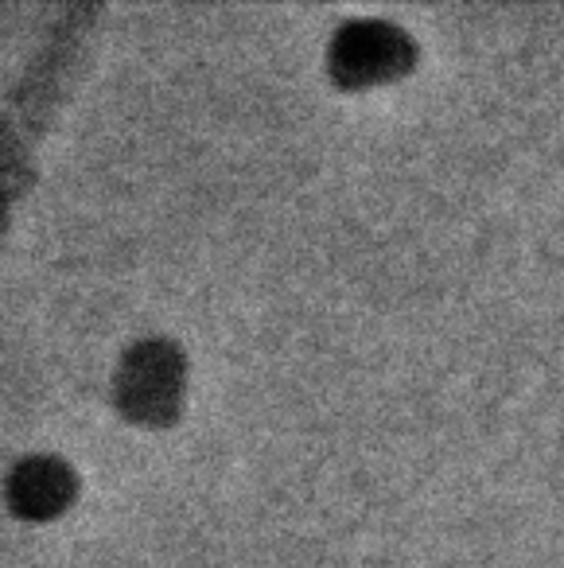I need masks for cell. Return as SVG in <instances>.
Returning <instances> with one entry per match:
<instances>
[{"mask_svg": "<svg viewBox=\"0 0 564 568\" xmlns=\"http://www.w3.org/2000/svg\"><path fill=\"white\" fill-rule=\"evenodd\" d=\"M137 366L125 374V382L133 389H129V402H133V409H164L168 402H172L175 394V371L168 366V358H172V351L164 347H141L137 351Z\"/></svg>", "mask_w": 564, "mask_h": 568, "instance_id": "obj_3", "label": "cell"}, {"mask_svg": "<svg viewBox=\"0 0 564 568\" xmlns=\"http://www.w3.org/2000/svg\"><path fill=\"white\" fill-rule=\"evenodd\" d=\"M401 51H405V40H401L397 28L362 20V24L343 28L335 43V63L351 79H370V74L390 71V63H397Z\"/></svg>", "mask_w": 564, "mask_h": 568, "instance_id": "obj_1", "label": "cell"}, {"mask_svg": "<svg viewBox=\"0 0 564 568\" xmlns=\"http://www.w3.org/2000/svg\"><path fill=\"white\" fill-rule=\"evenodd\" d=\"M67 479L63 464L56 459H24L12 475V498H17L20 510H32V514H43L51 506H59L67 498Z\"/></svg>", "mask_w": 564, "mask_h": 568, "instance_id": "obj_2", "label": "cell"}]
</instances>
